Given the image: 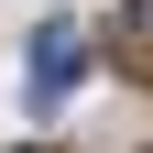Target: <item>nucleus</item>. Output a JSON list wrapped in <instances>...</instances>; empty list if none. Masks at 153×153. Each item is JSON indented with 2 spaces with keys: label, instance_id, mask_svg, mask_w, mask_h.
<instances>
[{
  "label": "nucleus",
  "instance_id": "nucleus-1",
  "mask_svg": "<svg viewBox=\"0 0 153 153\" xmlns=\"http://www.w3.org/2000/svg\"><path fill=\"white\" fill-rule=\"evenodd\" d=\"M76 76H88V33H76L66 11H55V22L33 33V109H55V99L76 88Z\"/></svg>",
  "mask_w": 153,
  "mask_h": 153
},
{
  "label": "nucleus",
  "instance_id": "nucleus-2",
  "mask_svg": "<svg viewBox=\"0 0 153 153\" xmlns=\"http://www.w3.org/2000/svg\"><path fill=\"white\" fill-rule=\"evenodd\" d=\"M142 11H153V0H142Z\"/></svg>",
  "mask_w": 153,
  "mask_h": 153
}]
</instances>
